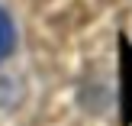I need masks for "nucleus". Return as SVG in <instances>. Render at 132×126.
Masks as SVG:
<instances>
[{"mask_svg": "<svg viewBox=\"0 0 132 126\" xmlns=\"http://www.w3.org/2000/svg\"><path fill=\"white\" fill-rule=\"evenodd\" d=\"M16 45V29H13V19L6 16V10H0V62L13 52Z\"/></svg>", "mask_w": 132, "mask_h": 126, "instance_id": "2", "label": "nucleus"}, {"mask_svg": "<svg viewBox=\"0 0 132 126\" xmlns=\"http://www.w3.org/2000/svg\"><path fill=\"white\" fill-rule=\"evenodd\" d=\"M119 123H132V42L119 36Z\"/></svg>", "mask_w": 132, "mask_h": 126, "instance_id": "1", "label": "nucleus"}]
</instances>
